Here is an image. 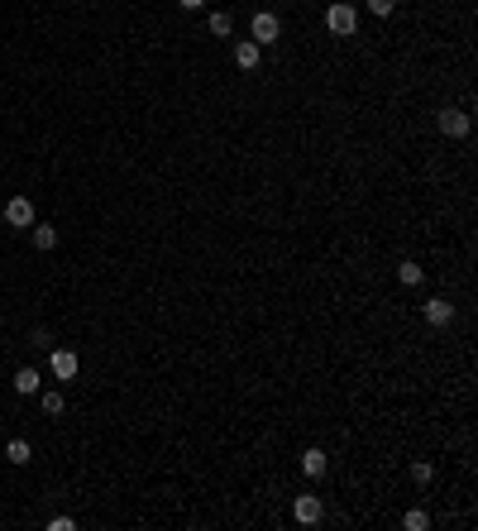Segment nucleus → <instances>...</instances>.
I'll list each match as a JSON object with an SVG mask.
<instances>
[{"mask_svg": "<svg viewBox=\"0 0 478 531\" xmlns=\"http://www.w3.org/2000/svg\"><path fill=\"white\" fill-rule=\"evenodd\" d=\"M325 24H330V34H354L359 15H354V5H345V0H335L330 10H325Z\"/></svg>", "mask_w": 478, "mask_h": 531, "instance_id": "1", "label": "nucleus"}, {"mask_svg": "<svg viewBox=\"0 0 478 531\" xmlns=\"http://www.w3.org/2000/svg\"><path fill=\"white\" fill-rule=\"evenodd\" d=\"M249 29H254V44H258V49H263V44H273V39L283 34V24H278V15H268V10H258V15H254V24H249Z\"/></svg>", "mask_w": 478, "mask_h": 531, "instance_id": "2", "label": "nucleus"}, {"mask_svg": "<svg viewBox=\"0 0 478 531\" xmlns=\"http://www.w3.org/2000/svg\"><path fill=\"white\" fill-rule=\"evenodd\" d=\"M5 221H10L15 230L34 226V201H29V196H10V206H5Z\"/></svg>", "mask_w": 478, "mask_h": 531, "instance_id": "3", "label": "nucleus"}, {"mask_svg": "<svg viewBox=\"0 0 478 531\" xmlns=\"http://www.w3.org/2000/svg\"><path fill=\"white\" fill-rule=\"evenodd\" d=\"M435 125H440V134H449V139H464V134H469V115L464 111H440Z\"/></svg>", "mask_w": 478, "mask_h": 531, "instance_id": "4", "label": "nucleus"}, {"mask_svg": "<svg viewBox=\"0 0 478 531\" xmlns=\"http://www.w3.org/2000/svg\"><path fill=\"white\" fill-rule=\"evenodd\" d=\"M292 517H297L302 527H316L320 517H325V507H320V498H297L292 502Z\"/></svg>", "mask_w": 478, "mask_h": 531, "instance_id": "5", "label": "nucleus"}, {"mask_svg": "<svg viewBox=\"0 0 478 531\" xmlns=\"http://www.w3.org/2000/svg\"><path fill=\"white\" fill-rule=\"evenodd\" d=\"M426 321L430 325H449V321H454V306H449L445 297H430V302H426Z\"/></svg>", "mask_w": 478, "mask_h": 531, "instance_id": "6", "label": "nucleus"}, {"mask_svg": "<svg viewBox=\"0 0 478 531\" xmlns=\"http://www.w3.org/2000/svg\"><path fill=\"white\" fill-rule=\"evenodd\" d=\"M53 373H58V378H77V354L72 350H53Z\"/></svg>", "mask_w": 478, "mask_h": 531, "instance_id": "7", "label": "nucleus"}, {"mask_svg": "<svg viewBox=\"0 0 478 531\" xmlns=\"http://www.w3.org/2000/svg\"><path fill=\"white\" fill-rule=\"evenodd\" d=\"M302 469L311 474V479H320V474L330 469V455H325V450H306V455H302Z\"/></svg>", "mask_w": 478, "mask_h": 531, "instance_id": "8", "label": "nucleus"}, {"mask_svg": "<svg viewBox=\"0 0 478 531\" xmlns=\"http://www.w3.org/2000/svg\"><path fill=\"white\" fill-rule=\"evenodd\" d=\"M235 63L244 67V72H254V67H258V44H254V39H244V44L235 49Z\"/></svg>", "mask_w": 478, "mask_h": 531, "instance_id": "9", "label": "nucleus"}, {"mask_svg": "<svg viewBox=\"0 0 478 531\" xmlns=\"http://www.w3.org/2000/svg\"><path fill=\"white\" fill-rule=\"evenodd\" d=\"M10 388L29 398V393H39V373H34V369H15V383H10Z\"/></svg>", "mask_w": 478, "mask_h": 531, "instance_id": "10", "label": "nucleus"}, {"mask_svg": "<svg viewBox=\"0 0 478 531\" xmlns=\"http://www.w3.org/2000/svg\"><path fill=\"white\" fill-rule=\"evenodd\" d=\"M5 460H10V465H29V440H10V445H5Z\"/></svg>", "mask_w": 478, "mask_h": 531, "instance_id": "11", "label": "nucleus"}, {"mask_svg": "<svg viewBox=\"0 0 478 531\" xmlns=\"http://www.w3.org/2000/svg\"><path fill=\"white\" fill-rule=\"evenodd\" d=\"M34 244H39V249H53V244H58V230H53V226H34Z\"/></svg>", "mask_w": 478, "mask_h": 531, "instance_id": "12", "label": "nucleus"}, {"mask_svg": "<svg viewBox=\"0 0 478 531\" xmlns=\"http://www.w3.org/2000/svg\"><path fill=\"white\" fill-rule=\"evenodd\" d=\"M63 407H67L63 393H44V412H48V417H63Z\"/></svg>", "mask_w": 478, "mask_h": 531, "instance_id": "13", "label": "nucleus"}, {"mask_svg": "<svg viewBox=\"0 0 478 531\" xmlns=\"http://www.w3.org/2000/svg\"><path fill=\"white\" fill-rule=\"evenodd\" d=\"M402 527H407V531H426V527H430V517H426V512H416V507H412V512L402 517Z\"/></svg>", "mask_w": 478, "mask_h": 531, "instance_id": "14", "label": "nucleus"}, {"mask_svg": "<svg viewBox=\"0 0 478 531\" xmlns=\"http://www.w3.org/2000/svg\"><path fill=\"white\" fill-rule=\"evenodd\" d=\"M397 278L407 283V288H416V283H421V268H416V263H402V268H397Z\"/></svg>", "mask_w": 478, "mask_h": 531, "instance_id": "15", "label": "nucleus"}, {"mask_svg": "<svg viewBox=\"0 0 478 531\" xmlns=\"http://www.w3.org/2000/svg\"><path fill=\"white\" fill-rule=\"evenodd\" d=\"M230 29H235V19H230V15H210V34H220V39H225Z\"/></svg>", "mask_w": 478, "mask_h": 531, "instance_id": "16", "label": "nucleus"}, {"mask_svg": "<svg viewBox=\"0 0 478 531\" xmlns=\"http://www.w3.org/2000/svg\"><path fill=\"white\" fill-rule=\"evenodd\" d=\"M412 483H430V465H426V460H416V465H412Z\"/></svg>", "mask_w": 478, "mask_h": 531, "instance_id": "17", "label": "nucleus"}, {"mask_svg": "<svg viewBox=\"0 0 478 531\" xmlns=\"http://www.w3.org/2000/svg\"><path fill=\"white\" fill-rule=\"evenodd\" d=\"M368 10H373V15H392V10H397V0H368Z\"/></svg>", "mask_w": 478, "mask_h": 531, "instance_id": "18", "label": "nucleus"}, {"mask_svg": "<svg viewBox=\"0 0 478 531\" xmlns=\"http://www.w3.org/2000/svg\"><path fill=\"white\" fill-rule=\"evenodd\" d=\"M201 5H206V0H182V10H201Z\"/></svg>", "mask_w": 478, "mask_h": 531, "instance_id": "19", "label": "nucleus"}]
</instances>
